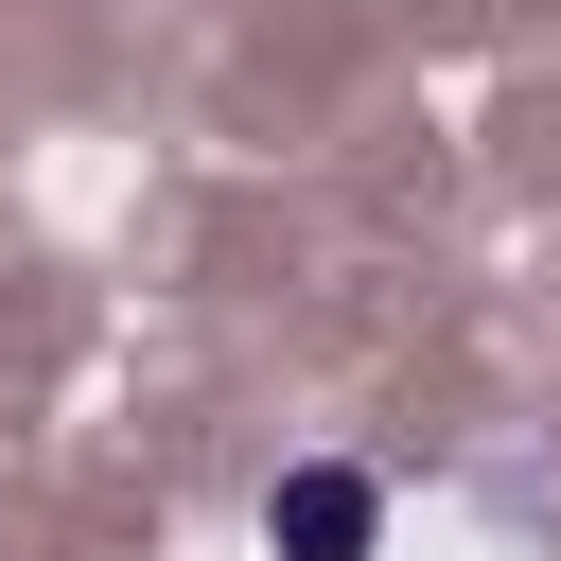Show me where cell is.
Masks as SVG:
<instances>
[{
	"mask_svg": "<svg viewBox=\"0 0 561 561\" xmlns=\"http://www.w3.org/2000/svg\"><path fill=\"white\" fill-rule=\"evenodd\" d=\"M263 561H386V473L368 456H280L263 473Z\"/></svg>",
	"mask_w": 561,
	"mask_h": 561,
	"instance_id": "obj_1",
	"label": "cell"
}]
</instances>
